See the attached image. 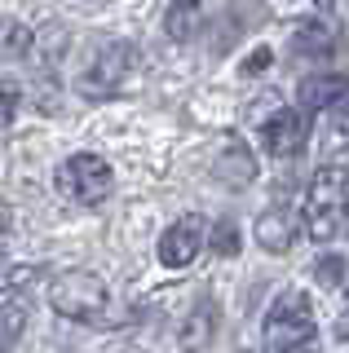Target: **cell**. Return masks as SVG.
Listing matches in <instances>:
<instances>
[{
	"label": "cell",
	"mask_w": 349,
	"mask_h": 353,
	"mask_svg": "<svg viewBox=\"0 0 349 353\" xmlns=\"http://www.w3.org/2000/svg\"><path fill=\"white\" fill-rule=\"evenodd\" d=\"M314 305L305 301L301 287H288V292H279V301L270 305L266 314V327H261V336H266V349L275 353H301L314 345Z\"/></svg>",
	"instance_id": "cell-2"
},
{
	"label": "cell",
	"mask_w": 349,
	"mask_h": 353,
	"mask_svg": "<svg viewBox=\"0 0 349 353\" xmlns=\"http://www.w3.org/2000/svg\"><path fill=\"white\" fill-rule=\"evenodd\" d=\"M49 301H53V309H58L62 318H71V323H102L111 296H106V283L97 279V274H89V270H67V274H58V279H53Z\"/></svg>",
	"instance_id": "cell-3"
},
{
	"label": "cell",
	"mask_w": 349,
	"mask_h": 353,
	"mask_svg": "<svg viewBox=\"0 0 349 353\" xmlns=\"http://www.w3.org/2000/svg\"><path fill=\"white\" fill-rule=\"evenodd\" d=\"M341 97H349V75H341V71L305 75V80H301V106L305 110H323V106L341 102Z\"/></svg>",
	"instance_id": "cell-9"
},
{
	"label": "cell",
	"mask_w": 349,
	"mask_h": 353,
	"mask_svg": "<svg viewBox=\"0 0 349 353\" xmlns=\"http://www.w3.org/2000/svg\"><path fill=\"white\" fill-rule=\"evenodd\" d=\"M266 66H270V49H257L252 58H248L243 71H248V75H257V71H266Z\"/></svg>",
	"instance_id": "cell-19"
},
{
	"label": "cell",
	"mask_w": 349,
	"mask_h": 353,
	"mask_svg": "<svg viewBox=\"0 0 349 353\" xmlns=\"http://www.w3.org/2000/svg\"><path fill=\"white\" fill-rule=\"evenodd\" d=\"M319 5H323V9H332V5H336V0H319Z\"/></svg>",
	"instance_id": "cell-22"
},
{
	"label": "cell",
	"mask_w": 349,
	"mask_h": 353,
	"mask_svg": "<svg viewBox=\"0 0 349 353\" xmlns=\"http://www.w3.org/2000/svg\"><path fill=\"white\" fill-rule=\"evenodd\" d=\"M133 62H137L133 44H124V40L106 44V49L93 58V66L80 75V93L84 97H111V93H119L124 80L133 75Z\"/></svg>",
	"instance_id": "cell-5"
},
{
	"label": "cell",
	"mask_w": 349,
	"mask_h": 353,
	"mask_svg": "<svg viewBox=\"0 0 349 353\" xmlns=\"http://www.w3.org/2000/svg\"><path fill=\"white\" fill-rule=\"evenodd\" d=\"M31 49V31L23 22H0V58H23Z\"/></svg>",
	"instance_id": "cell-13"
},
{
	"label": "cell",
	"mask_w": 349,
	"mask_h": 353,
	"mask_svg": "<svg viewBox=\"0 0 349 353\" xmlns=\"http://www.w3.org/2000/svg\"><path fill=\"white\" fill-rule=\"evenodd\" d=\"M195 5H199V0H172V18H168V31L172 36H186L190 31V14H195Z\"/></svg>",
	"instance_id": "cell-17"
},
{
	"label": "cell",
	"mask_w": 349,
	"mask_h": 353,
	"mask_svg": "<svg viewBox=\"0 0 349 353\" xmlns=\"http://www.w3.org/2000/svg\"><path fill=\"white\" fill-rule=\"evenodd\" d=\"M292 49L305 53V58H327V53L336 49V36L323 22H301V27L292 31Z\"/></svg>",
	"instance_id": "cell-11"
},
{
	"label": "cell",
	"mask_w": 349,
	"mask_h": 353,
	"mask_svg": "<svg viewBox=\"0 0 349 353\" xmlns=\"http://www.w3.org/2000/svg\"><path fill=\"white\" fill-rule=\"evenodd\" d=\"M292 239H297V225H292L288 212H266V216H257V243H261L266 252L283 256V252L292 248Z\"/></svg>",
	"instance_id": "cell-10"
},
{
	"label": "cell",
	"mask_w": 349,
	"mask_h": 353,
	"mask_svg": "<svg viewBox=\"0 0 349 353\" xmlns=\"http://www.w3.org/2000/svg\"><path fill=\"white\" fill-rule=\"evenodd\" d=\"M212 252L217 256H235L239 252V225L235 221H217L212 225Z\"/></svg>",
	"instance_id": "cell-15"
},
{
	"label": "cell",
	"mask_w": 349,
	"mask_h": 353,
	"mask_svg": "<svg viewBox=\"0 0 349 353\" xmlns=\"http://www.w3.org/2000/svg\"><path fill=\"white\" fill-rule=\"evenodd\" d=\"M27 323V309L23 301H0V349H9L18 340V331Z\"/></svg>",
	"instance_id": "cell-12"
},
{
	"label": "cell",
	"mask_w": 349,
	"mask_h": 353,
	"mask_svg": "<svg viewBox=\"0 0 349 353\" xmlns=\"http://www.w3.org/2000/svg\"><path fill=\"white\" fill-rule=\"evenodd\" d=\"M336 336H341V340H349V309L341 314V323H336Z\"/></svg>",
	"instance_id": "cell-21"
},
{
	"label": "cell",
	"mask_w": 349,
	"mask_h": 353,
	"mask_svg": "<svg viewBox=\"0 0 349 353\" xmlns=\"http://www.w3.org/2000/svg\"><path fill=\"white\" fill-rule=\"evenodd\" d=\"M9 225H14V212H9V203H5V199H0V234H5Z\"/></svg>",
	"instance_id": "cell-20"
},
{
	"label": "cell",
	"mask_w": 349,
	"mask_h": 353,
	"mask_svg": "<svg viewBox=\"0 0 349 353\" xmlns=\"http://www.w3.org/2000/svg\"><path fill=\"white\" fill-rule=\"evenodd\" d=\"M208 323H212V309H195L186 331H181V349H199L203 340H208V331H212Z\"/></svg>",
	"instance_id": "cell-14"
},
{
	"label": "cell",
	"mask_w": 349,
	"mask_h": 353,
	"mask_svg": "<svg viewBox=\"0 0 349 353\" xmlns=\"http://www.w3.org/2000/svg\"><path fill=\"white\" fill-rule=\"evenodd\" d=\"M327 150H349V102L336 110L332 128H327Z\"/></svg>",
	"instance_id": "cell-16"
},
{
	"label": "cell",
	"mask_w": 349,
	"mask_h": 353,
	"mask_svg": "<svg viewBox=\"0 0 349 353\" xmlns=\"http://www.w3.org/2000/svg\"><path fill=\"white\" fill-rule=\"evenodd\" d=\"M212 172H217V181H226V185H248L257 176V159H252V150L235 137V141H221V150H217V159H212Z\"/></svg>",
	"instance_id": "cell-8"
},
{
	"label": "cell",
	"mask_w": 349,
	"mask_h": 353,
	"mask_svg": "<svg viewBox=\"0 0 349 353\" xmlns=\"http://www.w3.org/2000/svg\"><path fill=\"white\" fill-rule=\"evenodd\" d=\"M305 137H310V119L301 110H275L261 124V146L275 154V159H292L305 146Z\"/></svg>",
	"instance_id": "cell-6"
},
{
	"label": "cell",
	"mask_w": 349,
	"mask_h": 353,
	"mask_svg": "<svg viewBox=\"0 0 349 353\" xmlns=\"http://www.w3.org/2000/svg\"><path fill=\"white\" fill-rule=\"evenodd\" d=\"M349 212V172L336 163H323L305 190V234L314 243H332L345 230Z\"/></svg>",
	"instance_id": "cell-1"
},
{
	"label": "cell",
	"mask_w": 349,
	"mask_h": 353,
	"mask_svg": "<svg viewBox=\"0 0 349 353\" xmlns=\"http://www.w3.org/2000/svg\"><path fill=\"white\" fill-rule=\"evenodd\" d=\"M111 185H115V172H111V163H106L102 154H71V159L58 168V190L67 194L71 203L93 208V203H102V199L111 194Z\"/></svg>",
	"instance_id": "cell-4"
},
{
	"label": "cell",
	"mask_w": 349,
	"mask_h": 353,
	"mask_svg": "<svg viewBox=\"0 0 349 353\" xmlns=\"http://www.w3.org/2000/svg\"><path fill=\"white\" fill-rule=\"evenodd\" d=\"M341 279H345V261L341 256L319 261V287H341Z\"/></svg>",
	"instance_id": "cell-18"
},
{
	"label": "cell",
	"mask_w": 349,
	"mask_h": 353,
	"mask_svg": "<svg viewBox=\"0 0 349 353\" xmlns=\"http://www.w3.org/2000/svg\"><path fill=\"white\" fill-rule=\"evenodd\" d=\"M199 248H203V221L199 216H181V221H172V225L159 234V261L168 265V270L190 265L195 256H199Z\"/></svg>",
	"instance_id": "cell-7"
}]
</instances>
